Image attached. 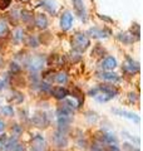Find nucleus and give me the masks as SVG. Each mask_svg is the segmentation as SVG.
I'll use <instances>...</instances> for the list:
<instances>
[{"mask_svg":"<svg viewBox=\"0 0 143 151\" xmlns=\"http://www.w3.org/2000/svg\"><path fill=\"white\" fill-rule=\"evenodd\" d=\"M72 45H73V48L75 50L82 53V52H84L90 45V42L85 34H83V33H77V34L73 37V39H72Z\"/></svg>","mask_w":143,"mask_h":151,"instance_id":"1","label":"nucleus"},{"mask_svg":"<svg viewBox=\"0 0 143 151\" xmlns=\"http://www.w3.org/2000/svg\"><path fill=\"white\" fill-rule=\"evenodd\" d=\"M44 64H45V58L43 55H40V54L30 57L29 60L26 62L28 68H29L30 70H33V72H38V70H40L43 67H44Z\"/></svg>","mask_w":143,"mask_h":151,"instance_id":"2","label":"nucleus"},{"mask_svg":"<svg viewBox=\"0 0 143 151\" xmlns=\"http://www.w3.org/2000/svg\"><path fill=\"white\" fill-rule=\"evenodd\" d=\"M30 151H48L46 142L41 135H35L34 137L31 139Z\"/></svg>","mask_w":143,"mask_h":151,"instance_id":"3","label":"nucleus"},{"mask_svg":"<svg viewBox=\"0 0 143 151\" xmlns=\"http://www.w3.org/2000/svg\"><path fill=\"white\" fill-rule=\"evenodd\" d=\"M51 141H53V144L55 146H58V147H60V149H63L68 145V139H66L65 135L60 131L54 132L53 136H51Z\"/></svg>","mask_w":143,"mask_h":151,"instance_id":"4","label":"nucleus"},{"mask_svg":"<svg viewBox=\"0 0 143 151\" xmlns=\"http://www.w3.org/2000/svg\"><path fill=\"white\" fill-rule=\"evenodd\" d=\"M5 146L9 151H24L25 147H24V145L16 139V136H14V137H10L6 142H5Z\"/></svg>","mask_w":143,"mask_h":151,"instance_id":"5","label":"nucleus"},{"mask_svg":"<svg viewBox=\"0 0 143 151\" xmlns=\"http://www.w3.org/2000/svg\"><path fill=\"white\" fill-rule=\"evenodd\" d=\"M113 113H116L117 116L119 117H124V119H128L131 121H134V122H139V116L137 113H133V112H129V111H126V110H119V108H114L112 110Z\"/></svg>","mask_w":143,"mask_h":151,"instance_id":"6","label":"nucleus"},{"mask_svg":"<svg viewBox=\"0 0 143 151\" xmlns=\"http://www.w3.org/2000/svg\"><path fill=\"white\" fill-rule=\"evenodd\" d=\"M72 3H73V6L75 9V13L78 14L79 18L82 19V20L85 22V19H87V10H85V6H84L83 0H72Z\"/></svg>","mask_w":143,"mask_h":151,"instance_id":"7","label":"nucleus"},{"mask_svg":"<svg viewBox=\"0 0 143 151\" xmlns=\"http://www.w3.org/2000/svg\"><path fill=\"white\" fill-rule=\"evenodd\" d=\"M98 77L102 78L103 81L109 82V83H117L119 81V76L113 73L112 70H103V72H99Z\"/></svg>","mask_w":143,"mask_h":151,"instance_id":"8","label":"nucleus"},{"mask_svg":"<svg viewBox=\"0 0 143 151\" xmlns=\"http://www.w3.org/2000/svg\"><path fill=\"white\" fill-rule=\"evenodd\" d=\"M73 24V15L69 12H65L60 18V28L63 30H69Z\"/></svg>","mask_w":143,"mask_h":151,"instance_id":"9","label":"nucleus"},{"mask_svg":"<svg viewBox=\"0 0 143 151\" xmlns=\"http://www.w3.org/2000/svg\"><path fill=\"white\" fill-rule=\"evenodd\" d=\"M118 65L117 63V59L114 58V57H107V58H104L101 63V68L103 70H113Z\"/></svg>","mask_w":143,"mask_h":151,"instance_id":"10","label":"nucleus"},{"mask_svg":"<svg viewBox=\"0 0 143 151\" xmlns=\"http://www.w3.org/2000/svg\"><path fill=\"white\" fill-rule=\"evenodd\" d=\"M51 94H53V97L56 98V100L63 101L64 98L69 96V91L64 87H54V88H51Z\"/></svg>","mask_w":143,"mask_h":151,"instance_id":"11","label":"nucleus"},{"mask_svg":"<svg viewBox=\"0 0 143 151\" xmlns=\"http://www.w3.org/2000/svg\"><path fill=\"white\" fill-rule=\"evenodd\" d=\"M124 69L128 70L129 73H137L139 70V64H138L136 60H133L129 57H127V60L124 63Z\"/></svg>","mask_w":143,"mask_h":151,"instance_id":"12","label":"nucleus"},{"mask_svg":"<svg viewBox=\"0 0 143 151\" xmlns=\"http://www.w3.org/2000/svg\"><path fill=\"white\" fill-rule=\"evenodd\" d=\"M88 34H90V37L93 38H106L111 34V32L108 29H98V28H92V29L88 30Z\"/></svg>","mask_w":143,"mask_h":151,"instance_id":"13","label":"nucleus"},{"mask_svg":"<svg viewBox=\"0 0 143 151\" xmlns=\"http://www.w3.org/2000/svg\"><path fill=\"white\" fill-rule=\"evenodd\" d=\"M40 4H41V6H44L50 14L56 13L58 5H56V3L54 1V0H40Z\"/></svg>","mask_w":143,"mask_h":151,"instance_id":"14","label":"nucleus"},{"mask_svg":"<svg viewBox=\"0 0 143 151\" xmlns=\"http://www.w3.org/2000/svg\"><path fill=\"white\" fill-rule=\"evenodd\" d=\"M102 142L107 144V145H117V137L112 132L106 131V132H103V135H102Z\"/></svg>","mask_w":143,"mask_h":151,"instance_id":"15","label":"nucleus"},{"mask_svg":"<svg viewBox=\"0 0 143 151\" xmlns=\"http://www.w3.org/2000/svg\"><path fill=\"white\" fill-rule=\"evenodd\" d=\"M35 25L40 29H45L48 27V19L44 14H39V15L35 17Z\"/></svg>","mask_w":143,"mask_h":151,"instance_id":"16","label":"nucleus"},{"mask_svg":"<svg viewBox=\"0 0 143 151\" xmlns=\"http://www.w3.org/2000/svg\"><path fill=\"white\" fill-rule=\"evenodd\" d=\"M118 39L124 44H132L133 42H134V38H133V35L129 34V33H121V34L118 35Z\"/></svg>","mask_w":143,"mask_h":151,"instance_id":"17","label":"nucleus"},{"mask_svg":"<svg viewBox=\"0 0 143 151\" xmlns=\"http://www.w3.org/2000/svg\"><path fill=\"white\" fill-rule=\"evenodd\" d=\"M33 122H34L38 127H45L46 124H48L44 115H36V116H34V117H33Z\"/></svg>","mask_w":143,"mask_h":151,"instance_id":"18","label":"nucleus"},{"mask_svg":"<svg viewBox=\"0 0 143 151\" xmlns=\"http://www.w3.org/2000/svg\"><path fill=\"white\" fill-rule=\"evenodd\" d=\"M55 82L59 83V84H65L66 82H68V76H66V73L65 72L56 73V76H55Z\"/></svg>","mask_w":143,"mask_h":151,"instance_id":"19","label":"nucleus"},{"mask_svg":"<svg viewBox=\"0 0 143 151\" xmlns=\"http://www.w3.org/2000/svg\"><path fill=\"white\" fill-rule=\"evenodd\" d=\"M9 32L8 28V23L4 19H0V37H5Z\"/></svg>","mask_w":143,"mask_h":151,"instance_id":"20","label":"nucleus"},{"mask_svg":"<svg viewBox=\"0 0 143 151\" xmlns=\"http://www.w3.org/2000/svg\"><path fill=\"white\" fill-rule=\"evenodd\" d=\"M1 113H4V115L8 116V117L14 116V108H13V106H4L1 108Z\"/></svg>","mask_w":143,"mask_h":151,"instance_id":"21","label":"nucleus"},{"mask_svg":"<svg viewBox=\"0 0 143 151\" xmlns=\"http://www.w3.org/2000/svg\"><path fill=\"white\" fill-rule=\"evenodd\" d=\"M23 30L21 29H16L15 30V33H14V39H15V42L18 43V42H20V40H23Z\"/></svg>","mask_w":143,"mask_h":151,"instance_id":"22","label":"nucleus"},{"mask_svg":"<svg viewBox=\"0 0 143 151\" xmlns=\"http://www.w3.org/2000/svg\"><path fill=\"white\" fill-rule=\"evenodd\" d=\"M90 151H103V146L101 142H94L90 147Z\"/></svg>","mask_w":143,"mask_h":151,"instance_id":"23","label":"nucleus"},{"mask_svg":"<svg viewBox=\"0 0 143 151\" xmlns=\"http://www.w3.org/2000/svg\"><path fill=\"white\" fill-rule=\"evenodd\" d=\"M38 39L35 37H30L29 38V40H28V45H30V47H38Z\"/></svg>","mask_w":143,"mask_h":151,"instance_id":"24","label":"nucleus"},{"mask_svg":"<svg viewBox=\"0 0 143 151\" xmlns=\"http://www.w3.org/2000/svg\"><path fill=\"white\" fill-rule=\"evenodd\" d=\"M10 70L13 72V74L20 72V65L16 64V63H11V64H10Z\"/></svg>","mask_w":143,"mask_h":151,"instance_id":"25","label":"nucleus"},{"mask_svg":"<svg viewBox=\"0 0 143 151\" xmlns=\"http://www.w3.org/2000/svg\"><path fill=\"white\" fill-rule=\"evenodd\" d=\"M11 131L14 132V136H19V135H20V132L23 131V129H21V127L19 126V125H15V126H14L13 129H11Z\"/></svg>","mask_w":143,"mask_h":151,"instance_id":"26","label":"nucleus"},{"mask_svg":"<svg viewBox=\"0 0 143 151\" xmlns=\"http://www.w3.org/2000/svg\"><path fill=\"white\" fill-rule=\"evenodd\" d=\"M31 18L29 12H21V19L24 22H29V19Z\"/></svg>","mask_w":143,"mask_h":151,"instance_id":"27","label":"nucleus"},{"mask_svg":"<svg viewBox=\"0 0 143 151\" xmlns=\"http://www.w3.org/2000/svg\"><path fill=\"white\" fill-rule=\"evenodd\" d=\"M10 1H11V0H1V1H0V8H1V9L8 8L9 5H10Z\"/></svg>","mask_w":143,"mask_h":151,"instance_id":"28","label":"nucleus"},{"mask_svg":"<svg viewBox=\"0 0 143 151\" xmlns=\"http://www.w3.org/2000/svg\"><path fill=\"white\" fill-rule=\"evenodd\" d=\"M137 98H138V97H137V94H134V93H131V94H129V100H131V102H134Z\"/></svg>","mask_w":143,"mask_h":151,"instance_id":"29","label":"nucleus"},{"mask_svg":"<svg viewBox=\"0 0 143 151\" xmlns=\"http://www.w3.org/2000/svg\"><path fill=\"white\" fill-rule=\"evenodd\" d=\"M4 129H5V124H4V122H3L1 120H0V132H1Z\"/></svg>","mask_w":143,"mask_h":151,"instance_id":"30","label":"nucleus"},{"mask_svg":"<svg viewBox=\"0 0 143 151\" xmlns=\"http://www.w3.org/2000/svg\"><path fill=\"white\" fill-rule=\"evenodd\" d=\"M3 86H4V83H3V81H0V89L3 88Z\"/></svg>","mask_w":143,"mask_h":151,"instance_id":"31","label":"nucleus"},{"mask_svg":"<svg viewBox=\"0 0 143 151\" xmlns=\"http://www.w3.org/2000/svg\"><path fill=\"white\" fill-rule=\"evenodd\" d=\"M23 1H28V0H23Z\"/></svg>","mask_w":143,"mask_h":151,"instance_id":"32","label":"nucleus"}]
</instances>
